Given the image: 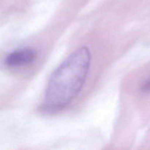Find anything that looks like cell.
<instances>
[{
	"label": "cell",
	"mask_w": 150,
	"mask_h": 150,
	"mask_svg": "<svg viewBox=\"0 0 150 150\" xmlns=\"http://www.w3.org/2000/svg\"><path fill=\"white\" fill-rule=\"evenodd\" d=\"M142 91L143 92H150V78L147 81L144 82L142 86Z\"/></svg>",
	"instance_id": "obj_3"
},
{
	"label": "cell",
	"mask_w": 150,
	"mask_h": 150,
	"mask_svg": "<svg viewBox=\"0 0 150 150\" xmlns=\"http://www.w3.org/2000/svg\"><path fill=\"white\" fill-rule=\"evenodd\" d=\"M90 51L81 47L72 53L51 74L42 110L55 112L68 106L83 88L91 65Z\"/></svg>",
	"instance_id": "obj_1"
},
{
	"label": "cell",
	"mask_w": 150,
	"mask_h": 150,
	"mask_svg": "<svg viewBox=\"0 0 150 150\" xmlns=\"http://www.w3.org/2000/svg\"><path fill=\"white\" fill-rule=\"evenodd\" d=\"M36 57V51L32 48H20L10 53L5 57L4 64L10 67H25L32 64Z\"/></svg>",
	"instance_id": "obj_2"
}]
</instances>
